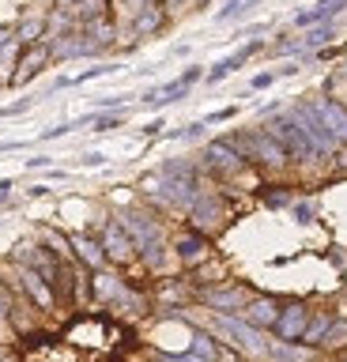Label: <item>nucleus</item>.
<instances>
[{
    "label": "nucleus",
    "instance_id": "1",
    "mask_svg": "<svg viewBox=\"0 0 347 362\" xmlns=\"http://www.w3.org/2000/svg\"><path fill=\"white\" fill-rule=\"evenodd\" d=\"M121 226L132 234V245H136V257H143L151 268H159L163 264V223L155 219V215L148 211H140V208H125L117 215Z\"/></svg>",
    "mask_w": 347,
    "mask_h": 362
},
{
    "label": "nucleus",
    "instance_id": "2",
    "mask_svg": "<svg viewBox=\"0 0 347 362\" xmlns=\"http://www.w3.org/2000/svg\"><path fill=\"white\" fill-rule=\"evenodd\" d=\"M264 129L272 132L279 144H283V151H287L290 163H313V158H317V147L310 144V136L302 132V124L290 117V113H287V117L279 113V117H272V121L264 124Z\"/></svg>",
    "mask_w": 347,
    "mask_h": 362
},
{
    "label": "nucleus",
    "instance_id": "3",
    "mask_svg": "<svg viewBox=\"0 0 347 362\" xmlns=\"http://www.w3.org/2000/svg\"><path fill=\"white\" fill-rule=\"evenodd\" d=\"M216 328L227 344H234L238 351H245V355H268L261 332H257L249 321H242L238 313H216Z\"/></svg>",
    "mask_w": 347,
    "mask_h": 362
},
{
    "label": "nucleus",
    "instance_id": "4",
    "mask_svg": "<svg viewBox=\"0 0 347 362\" xmlns=\"http://www.w3.org/2000/svg\"><path fill=\"white\" fill-rule=\"evenodd\" d=\"M102 253H106V260H114V264H132L136 260V245H132V234L121 226V219H106V226H102Z\"/></svg>",
    "mask_w": 347,
    "mask_h": 362
},
{
    "label": "nucleus",
    "instance_id": "5",
    "mask_svg": "<svg viewBox=\"0 0 347 362\" xmlns=\"http://www.w3.org/2000/svg\"><path fill=\"white\" fill-rule=\"evenodd\" d=\"M290 117H295V121L302 124V132L310 136V144H313V147H317V158H321V155H336V147H340V144H336L332 136L324 132V124L317 121V113H313L310 98H306V102H295V110H290Z\"/></svg>",
    "mask_w": 347,
    "mask_h": 362
},
{
    "label": "nucleus",
    "instance_id": "6",
    "mask_svg": "<svg viewBox=\"0 0 347 362\" xmlns=\"http://www.w3.org/2000/svg\"><path fill=\"white\" fill-rule=\"evenodd\" d=\"M306 325H310L306 302H287L283 310H279V317H276L272 332H276L279 344H298V339L306 336Z\"/></svg>",
    "mask_w": 347,
    "mask_h": 362
},
{
    "label": "nucleus",
    "instance_id": "7",
    "mask_svg": "<svg viewBox=\"0 0 347 362\" xmlns=\"http://www.w3.org/2000/svg\"><path fill=\"white\" fill-rule=\"evenodd\" d=\"M313 113H317V121L324 124V132L332 136L336 144H347V106L336 98H310Z\"/></svg>",
    "mask_w": 347,
    "mask_h": 362
},
{
    "label": "nucleus",
    "instance_id": "8",
    "mask_svg": "<svg viewBox=\"0 0 347 362\" xmlns=\"http://www.w3.org/2000/svg\"><path fill=\"white\" fill-rule=\"evenodd\" d=\"M204 166L211 170V174H223V177H230V174H238V170H245L249 163L234 151V147L227 140H211L204 147Z\"/></svg>",
    "mask_w": 347,
    "mask_h": 362
},
{
    "label": "nucleus",
    "instance_id": "9",
    "mask_svg": "<svg viewBox=\"0 0 347 362\" xmlns=\"http://www.w3.org/2000/svg\"><path fill=\"white\" fill-rule=\"evenodd\" d=\"M200 76H204V72H200L196 64H193V68H185V72L177 76L174 83H166V87H155V90H148V95H143V102H148V106H170V102H182V98L189 95V87H193Z\"/></svg>",
    "mask_w": 347,
    "mask_h": 362
},
{
    "label": "nucleus",
    "instance_id": "10",
    "mask_svg": "<svg viewBox=\"0 0 347 362\" xmlns=\"http://www.w3.org/2000/svg\"><path fill=\"white\" fill-rule=\"evenodd\" d=\"M223 200L219 197H208V192H200V197L189 204V223H193V230H200V234H208L211 226H219L223 223Z\"/></svg>",
    "mask_w": 347,
    "mask_h": 362
},
{
    "label": "nucleus",
    "instance_id": "11",
    "mask_svg": "<svg viewBox=\"0 0 347 362\" xmlns=\"http://www.w3.org/2000/svg\"><path fill=\"white\" fill-rule=\"evenodd\" d=\"M200 298H204V305L216 313H242L245 305H249V294L242 287H208Z\"/></svg>",
    "mask_w": 347,
    "mask_h": 362
},
{
    "label": "nucleus",
    "instance_id": "12",
    "mask_svg": "<svg viewBox=\"0 0 347 362\" xmlns=\"http://www.w3.org/2000/svg\"><path fill=\"white\" fill-rule=\"evenodd\" d=\"M69 242H72V257L80 260L83 268L102 272V264H106V253H102V242H98V238H91V234H72Z\"/></svg>",
    "mask_w": 347,
    "mask_h": 362
},
{
    "label": "nucleus",
    "instance_id": "13",
    "mask_svg": "<svg viewBox=\"0 0 347 362\" xmlns=\"http://www.w3.org/2000/svg\"><path fill=\"white\" fill-rule=\"evenodd\" d=\"M46 61H49V49H46V45H38V42H35V45H27L23 57H19V68H16L12 83H16V87H23L27 79H35L42 68H46Z\"/></svg>",
    "mask_w": 347,
    "mask_h": 362
},
{
    "label": "nucleus",
    "instance_id": "14",
    "mask_svg": "<svg viewBox=\"0 0 347 362\" xmlns=\"http://www.w3.org/2000/svg\"><path fill=\"white\" fill-rule=\"evenodd\" d=\"M257 49H261V38H249V42H245L242 49H238V53L223 57V61H219V64H216V68H211V72H208V83H219V79H227L230 72H238V68H242L245 61H249V57H253Z\"/></svg>",
    "mask_w": 347,
    "mask_h": 362
},
{
    "label": "nucleus",
    "instance_id": "15",
    "mask_svg": "<svg viewBox=\"0 0 347 362\" xmlns=\"http://www.w3.org/2000/svg\"><path fill=\"white\" fill-rule=\"evenodd\" d=\"M174 253L182 257V264H196V260H204V253H208V234H200V230L177 234V238H174Z\"/></svg>",
    "mask_w": 347,
    "mask_h": 362
},
{
    "label": "nucleus",
    "instance_id": "16",
    "mask_svg": "<svg viewBox=\"0 0 347 362\" xmlns=\"http://www.w3.org/2000/svg\"><path fill=\"white\" fill-rule=\"evenodd\" d=\"M19 283H23V291L30 294V298H35L38 310H53V287H49V283L42 279L30 264H27V268H19Z\"/></svg>",
    "mask_w": 347,
    "mask_h": 362
},
{
    "label": "nucleus",
    "instance_id": "17",
    "mask_svg": "<svg viewBox=\"0 0 347 362\" xmlns=\"http://www.w3.org/2000/svg\"><path fill=\"white\" fill-rule=\"evenodd\" d=\"M276 317H279V305L268 298V294H257V298H249V305H245V321L253 328H272Z\"/></svg>",
    "mask_w": 347,
    "mask_h": 362
},
{
    "label": "nucleus",
    "instance_id": "18",
    "mask_svg": "<svg viewBox=\"0 0 347 362\" xmlns=\"http://www.w3.org/2000/svg\"><path fill=\"white\" fill-rule=\"evenodd\" d=\"M166 23V8L159 4V0H148L140 11H136V19H132V30L140 34V38H148V34H155Z\"/></svg>",
    "mask_w": 347,
    "mask_h": 362
},
{
    "label": "nucleus",
    "instance_id": "19",
    "mask_svg": "<svg viewBox=\"0 0 347 362\" xmlns=\"http://www.w3.org/2000/svg\"><path fill=\"white\" fill-rule=\"evenodd\" d=\"M83 38L87 42H91L95 45V49H102V45H114V38H117V34H114V23H110L106 16L102 19H95V23H83Z\"/></svg>",
    "mask_w": 347,
    "mask_h": 362
},
{
    "label": "nucleus",
    "instance_id": "20",
    "mask_svg": "<svg viewBox=\"0 0 347 362\" xmlns=\"http://www.w3.org/2000/svg\"><path fill=\"white\" fill-rule=\"evenodd\" d=\"M329 332H332V317H329V313H317V317L306 325L302 344H306V347H317V344H324V339H329Z\"/></svg>",
    "mask_w": 347,
    "mask_h": 362
},
{
    "label": "nucleus",
    "instance_id": "21",
    "mask_svg": "<svg viewBox=\"0 0 347 362\" xmlns=\"http://www.w3.org/2000/svg\"><path fill=\"white\" fill-rule=\"evenodd\" d=\"M42 34H46V16H27L23 23L16 27V42H23V45H35Z\"/></svg>",
    "mask_w": 347,
    "mask_h": 362
},
{
    "label": "nucleus",
    "instance_id": "22",
    "mask_svg": "<svg viewBox=\"0 0 347 362\" xmlns=\"http://www.w3.org/2000/svg\"><path fill=\"white\" fill-rule=\"evenodd\" d=\"M336 38V27L332 23H317L310 34H302V42H298V49H317V45H324V42H332Z\"/></svg>",
    "mask_w": 347,
    "mask_h": 362
},
{
    "label": "nucleus",
    "instance_id": "23",
    "mask_svg": "<svg viewBox=\"0 0 347 362\" xmlns=\"http://www.w3.org/2000/svg\"><path fill=\"white\" fill-rule=\"evenodd\" d=\"M72 16L80 19V23L102 19V16H106V0H76V4H72Z\"/></svg>",
    "mask_w": 347,
    "mask_h": 362
},
{
    "label": "nucleus",
    "instance_id": "24",
    "mask_svg": "<svg viewBox=\"0 0 347 362\" xmlns=\"http://www.w3.org/2000/svg\"><path fill=\"white\" fill-rule=\"evenodd\" d=\"M261 204H264V208L283 211V208H290V189H283V185H264V189H261Z\"/></svg>",
    "mask_w": 347,
    "mask_h": 362
},
{
    "label": "nucleus",
    "instance_id": "25",
    "mask_svg": "<svg viewBox=\"0 0 347 362\" xmlns=\"http://www.w3.org/2000/svg\"><path fill=\"white\" fill-rule=\"evenodd\" d=\"M193 355H200V358H208V362H216L223 351L216 347V339H211L208 332H193Z\"/></svg>",
    "mask_w": 347,
    "mask_h": 362
},
{
    "label": "nucleus",
    "instance_id": "26",
    "mask_svg": "<svg viewBox=\"0 0 347 362\" xmlns=\"http://www.w3.org/2000/svg\"><path fill=\"white\" fill-rule=\"evenodd\" d=\"M121 124H125L121 113H91V129L95 132H114V129H121Z\"/></svg>",
    "mask_w": 347,
    "mask_h": 362
},
{
    "label": "nucleus",
    "instance_id": "27",
    "mask_svg": "<svg viewBox=\"0 0 347 362\" xmlns=\"http://www.w3.org/2000/svg\"><path fill=\"white\" fill-rule=\"evenodd\" d=\"M121 64H91L87 72H80V76H72V87L76 83H87V79H98V76H110V72H117Z\"/></svg>",
    "mask_w": 347,
    "mask_h": 362
},
{
    "label": "nucleus",
    "instance_id": "28",
    "mask_svg": "<svg viewBox=\"0 0 347 362\" xmlns=\"http://www.w3.org/2000/svg\"><path fill=\"white\" fill-rule=\"evenodd\" d=\"M249 4V0H227V4L219 8V19H234V16H242V8Z\"/></svg>",
    "mask_w": 347,
    "mask_h": 362
},
{
    "label": "nucleus",
    "instance_id": "29",
    "mask_svg": "<svg viewBox=\"0 0 347 362\" xmlns=\"http://www.w3.org/2000/svg\"><path fill=\"white\" fill-rule=\"evenodd\" d=\"M30 106H35V98H19V102H12V106L0 110V117H16V113H23V110H30Z\"/></svg>",
    "mask_w": 347,
    "mask_h": 362
},
{
    "label": "nucleus",
    "instance_id": "30",
    "mask_svg": "<svg viewBox=\"0 0 347 362\" xmlns=\"http://www.w3.org/2000/svg\"><path fill=\"white\" fill-rule=\"evenodd\" d=\"M279 79V72H261V76H253V83H249V90H264V87H272Z\"/></svg>",
    "mask_w": 347,
    "mask_h": 362
},
{
    "label": "nucleus",
    "instance_id": "31",
    "mask_svg": "<svg viewBox=\"0 0 347 362\" xmlns=\"http://www.w3.org/2000/svg\"><path fill=\"white\" fill-rule=\"evenodd\" d=\"M234 113H238V110H234V106H227V110H216V113H208V117H200V121H204V124H219V121L234 117Z\"/></svg>",
    "mask_w": 347,
    "mask_h": 362
},
{
    "label": "nucleus",
    "instance_id": "32",
    "mask_svg": "<svg viewBox=\"0 0 347 362\" xmlns=\"http://www.w3.org/2000/svg\"><path fill=\"white\" fill-rule=\"evenodd\" d=\"M290 211H295V219H298V223H310V219H313V204H295Z\"/></svg>",
    "mask_w": 347,
    "mask_h": 362
},
{
    "label": "nucleus",
    "instance_id": "33",
    "mask_svg": "<svg viewBox=\"0 0 347 362\" xmlns=\"http://www.w3.org/2000/svg\"><path fill=\"white\" fill-rule=\"evenodd\" d=\"M163 362H208V358H200V355H193V351H189V355H159Z\"/></svg>",
    "mask_w": 347,
    "mask_h": 362
},
{
    "label": "nucleus",
    "instance_id": "34",
    "mask_svg": "<svg viewBox=\"0 0 347 362\" xmlns=\"http://www.w3.org/2000/svg\"><path fill=\"white\" fill-rule=\"evenodd\" d=\"M12 42H16V27H0V53H4Z\"/></svg>",
    "mask_w": 347,
    "mask_h": 362
},
{
    "label": "nucleus",
    "instance_id": "35",
    "mask_svg": "<svg viewBox=\"0 0 347 362\" xmlns=\"http://www.w3.org/2000/svg\"><path fill=\"white\" fill-rule=\"evenodd\" d=\"M8 313H12V294H8L4 287H0V321H4Z\"/></svg>",
    "mask_w": 347,
    "mask_h": 362
},
{
    "label": "nucleus",
    "instance_id": "36",
    "mask_svg": "<svg viewBox=\"0 0 347 362\" xmlns=\"http://www.w3.org/2000/svg\"><path fill=\"white\" fill-rule=\"evenodd\" d=\"M83 166H106V155L102 151H87L83 155Z\"/></svg>",
    "mask_w": 347,
    "mask_h": 362
},
{
    "label": "nucleus",
    "instance_id": "37",
    "mask_svg": "<svg viewBox=\"0 0 347 362\" xmlns=\"http://www.w3.org/2000/svg\"><path fill=\"white\" fill-rule=\"evenodd\" d=\"M27 166H30V170H38V166H49V155H35Z\"/></svg>",
    "mask_w": 347,
    "mask_h": 362
},
{
    "label": "nucleus",
    "instance_id": "38",
    "mask_svg": "<svg viewBox=\"0 0 347 362\" xmlns=\"http://www.w3.org/2000/svg\"><path fill=\"white\" fill-rule=\"evenodd\" d=\"M8 192H12V177H0V200H4Z\"/></svg>",
    "mask_w": 347,
    "mask_h": 362
},
{
    "label": "nucleus",
    "instance_id": "39",
    "mask_svg": "<svg viewBox=\"0 0 347 362\" xmlns=\"http://www.w3.org/2000/svg\"><path fill=\"white\" fill-rule=\"evenodd\" d=\"M76 4V0H57V8H72Z\"/></svg>",
    "mask_w": 347,
    "mask_h": 362
},
{
    "label": "nucleus",
    "instance_id": "40",
    "mask_svg": "<svg viewBox=\"0 0 347 362\" xmlns=\"http://www.w3.org/2000/svg\"><path fill=\"white\" fill-rule=\"evenodd\" d=\"M343 79H347V64H343Z\"/></svg>",
    "mask_w": 347,
    "mask_h": 362
},
{
    "label": "nucleus",
    "instance_id": "41",
    "mask_svg": "<svg viewBox=\"0 0 347 362\" xmlns=\"http://www.w3.org/2000/svg\"><path fill=\"white\" fill-rule=\"evenodd\" d=\"M200 4H204V0H200Z\"/></svg>",
    "mask_w": 347,
    "mask_h": 362
}]
</instances>
